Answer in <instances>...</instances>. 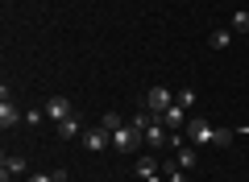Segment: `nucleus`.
<instances>
[{
    "instance_id": "obj_1",
    "label": "nucleus",
    "mask_w": 249,
    "mask_h": 182,
    "mask_svg": "<svg viewBox=\"0 0 249 182\" xmlns=\"http://www.w3.org/2000/svg\"><path fill=\"white\" fill-rule=\"evenodd\" d=\"M137 145H142V129H133V124L124 120L121 129L112 132V149H116V153H133Z\"/></svg>"
},
{
    "instance_id": "obj_2",
    "label": "nucleus",
    "mask_w": 249,
    "mask_h": 182,
    "mask_svg": "<svg viewBox=\"0 0 249 182\" xmlns=\"http://www.w3.org/2000/svg\"><path fill=\"white\" fill-rule=\"evenodd\" d=\"M170 104H175V91L158 83V87H150V91H145V104H142V108H150V112H154V116L162 120V112H166Z\"/></svg>"
},
{
    "instance_id": "obj_3",
    "label": "nucleus",
    "mask_w": 249,
    "mask_h": 182,
    "mask_svg": "<svg viewBox=\"0 0 249 182\" xmlns=\"http://www.w3.org/2000/svg\"><path fill=\"white\" fill-rule=\"evenodd\" d=\"M108 145H112V132H108L104 124H91V129H83V149H88V153H104Z\"/></svg>"
},
{
    "instance_id": "obj_4",
    "label": "nucleus",
    "mask_w": 249,
    "mask_h": 182,
    "mask_svg": "<svg viewBox=\"0 0 249 182\" xmlns=\"http://www.w3.org/2000/svg\"><path fill=\"white\" fill-rule=\"evenodd\" d=\"M187 141L191 145H212L216 141V124H208V120H187Z\"/></svg>"
},
{
    "instance_id": "obj_5",
    "label": "nucleus",
    "mask_w": 249,
    "mask_h": 182,
    "mask_svg": "<svg viewBox=\"0 0 249 182\" xmlns=\"http://www.w3.org/2000/svg\"><path fill=\"white\" fill-rule=\"evenodd\" d=\"M71 112H75V108H71V99H67V96H50V99H46V120L62 124Z\"/></svg>"
},
{
    "instance_id": "obj_6",
    "label": "nucleus",
    "mask_w": 249,
    "mask_h": 182,
    "mask_svg": "<svg viewBox=\"0 0 249 182\" xmlns=\"http://www.w3.org/2000/svg\"><path fill=\"white\" fill-rule=\"evenodd\" d=\"M21 120H25V116L17 112V104L9 99V87H4V91H0V124H4V129H17Z\"/></svg>"
},
{
    "instance_id": "obj_7",
    "label": "nucleus",
    "mask_w": 249,
    "mask_h": 182,
    "mask_svg": "<svg viewBox=\"0 0 249 182\" xmlns=\"http://www.w3.org/2000/svg\"><path fill=\"white\" fill-rule=\"evenodd\" d=\"M142 141H145L150 149H170V129L158 120V124H150V129L142 132Z\"/></svg>"
},
{
    "instance_id": "obj_8",
    "label": "nucleus",
    "mask_w": 249,
    "mask_h": 182,
    "mask_svg": "<svg viewBox=\"0 0 249 182\" xmlns=\"http://www.w3.org/2000/svg\"><path fill=\"white\" fill-rule=\"evenodd\" d=\"M187 120H191V116H187V108H178V104H170L166 112H162V124H166L170 132H183V129H187Z\"/></svg>"
},
{
    "instance_id": "obj_9",
    "label": "nucleus",
    "mask_w": 249,
    "mask_h": 182,
    "mask_svg": "<svg viewBox=\"0 0 249 182\" xmlns=\"http://www.w3.org/2000/svg\"><path fill=\"white\" fill-rule=\"evenodd\" d=\"M58 137H62V141H75V137H83V116H79V112H71L67 120L58 124Z\"/></svg>"
},
{
    "instance_id": "obj_10",
    "label": "nucleus",
    "mask_w": 249,
    "mask_h": 182,
    "mask_svg": "<svg viewBox=\"0 0 249 182\" xmlns=\"http://www.w3.org/2000/svg\"><path fill=\"white\" fill-rule=\"evenodd\" d=\"M175 162L183 165V170H191V165L199 162V153H196V145H183V149H175Z\"/></svg>"
},
{
    "instance_id": "obj_11",
    "label": "nucleus",
    "mask_w": 249,
    "mask_h": 182,
    "mask_svg": "<svg viewBox=\"0 0 249 182\" xmlns=\"http://www.w3.org/2000/svg\"><path fill=\"white\" fill-rule=\"evenodd\" d=\"M229 29H232V33H249V9H237V13H232V17H229Z\"/></svg>"
},
{
    "instance_id": "obj_12",
    "label": "nucleus",
    "mask_w": 249,
    "mask_h": 182,
    "mask_svg": "<svg viewBox=\"0 0 249 182\" xmlns=\"http://www.w3.org/2000/svg\"><path fill=\"white\" fill-rule=\"evenodd\" d=\"M162 174H166V182H191L187 178V170L178 162H162Z\"/></svg>"
},
{
    "instance_id": "obj_13",
    "label": "nucleus",
    "mask_w": 249,
    "mask_h": 182,
    "mask_svg": "<svg viewBox=\"0 0 249 182\" xmlns=\"http://www.w3.org/2000/svg\"><path fill=\"white\" fill-rule=\"evenodd\" d=\"M0 170H9V174H25L29 165H25V157H21V153H4V165H0Z\"/></svg>"
},
{
    "instance_id": "obj_14",
    "label": "nucleus",
    "mask_w": 249,
    "mask_h": 182,
    "mask_svg": "<svg viewBox=\"0 0 249 182\" xmlns=\"http://www.w3.org/2000/svg\"><path fill=\"white\" fill-rule=\"evenodd\" d=\"M232 46V29L224 25V29H212V50H229Z\"/></svg>"
},
{
    "instance_id": "obj_15",
    "label": "nucleus",
    "mask_w": 249,
    "mask_h": 182,
    "mask_svg": "<svg viewBox=\"0 0 249 182\" xmlns=\"http://www.w3.org/2000/svg\"><path fill=\"white\" fill-rule=\"evenodd\" d=\"M175 104L191 112V108H196V87H183V91H178V96H175Z\"/></svg>"
},
{
    "instance_id": "obj_16",
    "label": "nucleus",
    "mask_w": 249,
    "mask_h": 182,
    "mask_svg": "<svg viewBox=\"0 0 249 182\" xmlns=\"http://www.w3.org/2000/svg\"><path fill=\"white\" fill-rule=\"evenodd\" d=\"M150 174H158V162L154 157H137V178H150Z\"/></svg>"
},
{
    "instance_id": "obj_17",
    "label": "nucleus",
    "mask_w": 249,
    "mask_h": 182,
    "mask_svg": "<svg viewBox=\"0 0 249 182\" xmlns=\"http://www.w3.org/2000/svg\"><path fill=\"white\" fill-rule=\"evenodd\" d=\"M232 137H237V129H216V141H212V145H232Z\"/></svg>"
},
{
    "instance_id": "obj_18",
    "label": "nucleus",
    "mask_w": 249,
    "mask_h": 182,
    "mask_svg": "<svg viewBox=\"0 0 249 182\" xmlns=\"http://www.w3.org/2000/svg\"><path fill=\"white\" fill-rule=\"evenodd\" d=\"M100 124H104V129H108V132H116V129H121V124H124V120H121V116H116V112H104V120H100Z\"/></svg>"
},
{
    "instance_id": "obj_19",
    "label": "nucleus",
    "mask_w": 249,
    "mask_h": 182,
    "mask_svg": "<svg viewBox=\"0 0 249 182\" xmlns=\"http://www.w3.org/2000/svg\"><path fill=\"white\" fill-rule=\"evenodd\" d=\"M42 116H46L42 108H29V112H25V124H42Z\"/></svg>"
},
{
    "instance_id": "obj_20",
    "label": "nucleus",
    "mask_w": 249,
    "mask_h": 182,
    "mask_svg": "<svg viewBox=\"0 0 249 182\" xmlns=\"http://www.w3.org/2000/svg\"><path fill=\"white\" fill-rule=\"evenodd\" d=\"M25 182H54V174H42V170H34V174H29Z\"/></svg>"
},
{
    "instance_id": "obj_21",
    "label": "nucleus",
    "mask_w": 249,
    "mask_h": 182,
    "mask_svg": "<svg viewBox=\"0 0 249 182\" xmlns=\"http://www.w3.org/2000/svg\"><path fill=\"white\" fill-rule=\"evenodd\" d=\"M54 182H71V178H67V170H54Z\"/></svg>"
},
{
    "instance_id": "obj_22",
    "label": "nucleus",
    "mask_w": 249,
    "mask_h": 182,
    "mask_svg": "<svg viewBox=\"0 0 249 182\" xmlns=\"http://www.w3.org/2000/svg\"><path fill=\"white\" fill-rule=\"evenodd\" d=\"M142 182H166V174H150V178H142Z\"/></svg>"
}]
</instances>
